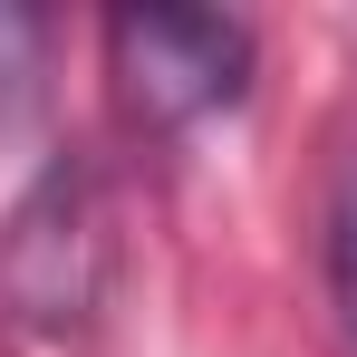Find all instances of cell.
Instances as JSON below:
<instances>
[{
	"mask_svg": "<svg viewBox=\"0 0 357 357\" xmlns=\"http://www.w3.org/2000/svg\"><path fill=\"white\" fill-rule=\"evenodd\" d=\"M328 309H338V338L357 348V155L328 183Z\"/></svg>",
	"mask_w": 357,
	"mask_h": 357,
	"instance_id": "obj_3",
	"label": "cell"
},
{
	"mask_svg": "<svg viewBox=\"0 0 357 357\" xmlns=\"http://www.w3.org/2000/svg\"><path fill=\"white\" fill-rule=\"evenodd\" d=\"M107 77L135 126H203L241 107L251 87V29L222 10H116L107 20Z\"/></svg>",
	"mask_w": 357,
	"mask_h": 357,
	"instance_id": "obj_1",
	"label": "cell"
},
{
	"mask_svg": "<svg viewBox=\"0 0 357 357\" xmlns=\"http://www.w3.org/2000/svg\"><path fill=\"white\" fill-rule=\"evenodd\" d=\"M10 280H20V299L39 319H77L87 290H97V213H87V183L68 165L20 203V222H10Z\"/></svg>",
	"mask_w": 357,
	"mask_h": 357,
	"instance_id": "obj_2",
	"label": "cell"
}]
</instances>
